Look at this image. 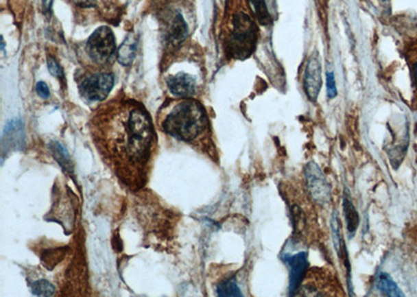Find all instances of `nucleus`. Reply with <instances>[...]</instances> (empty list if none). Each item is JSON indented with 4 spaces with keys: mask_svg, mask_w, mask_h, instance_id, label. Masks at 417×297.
Instances as JSON below:
<instances>
[{
    "mask_svg": "<svg viewBox=\"0 0 417 297\" xmlns=\"http://www.w3.org/2000/svg\"><path fill=\"white\" fill-rule=\"evenodd\" d=\"M92 141L102 162L130 191L150 180L158 134L148 112L135 100L104 104L90 122Z\"/></svg>",
    "mask_w": 417,
    "mask_h": 297,
    "instance_id": "obj_1",
    "label": "nucleus"
},
{
    "mask_svg": "<svg viewBox=\"0 0 417 297\" xmlns=\"http://www.w3.org/2000/svg\"><path fill=\"white\" fill-rule=\"evenodd\" d=\"M160 128L165 134L194 148L204 150L211 143L208 114L202 104L191 97L180 98L162 109Z\"/></svg>",
    "mask_w": 417,
    "mask_h": 297,
    "instance_id": "obj_2",
    "label": "nucleus"
},
{
    "mask_svg": "<svg viewBox=\"0 0 417 297\" xmlns=\"http://www.w3.org/2000/svg\"><path fill=\"white\" fill-rule=\"evenodd\" d=\"M226 25V49L234 59L246 60L258 43V26L248 0H234Z\"/></svg>",
    "mask_w": 417,
    "mask_h": 297,
    "instance_id": "obj_3",
    "label": "nucleus"
},
{
    "mask_svg": "<svg viewBox=\"0 0 417 297\" xmlns=\"http://www.w3.org/2000/svg\"><path fill=\"white\" fill-rule=\"evenodd\" d=\"M88 56L98 66H106L113 60L116 52L115 38L108 26L96 29L87 42Z\"/></svg>",
    "mask_w": 417,
    "mask_h": 297,
    "instance_id": "obj_4",
    "label": "nucleus"
},
{
    "mask_svg": "<svg viewBox=\"0 0 417 297\" xmlns=\"http://www.w3.org/2000/svg\"><path fill=\"white\" fill-rule=\"evenodd\" d=\"M113 86V74L104 71L85 74L78 84L82 95L89 102H102L106 99Z\"/></svg>",
    "mask_w": 417,
    "mask_h": 297,
    "instance_id": "obj_5",
    "label": "nucleus"
},
{
    "mask_svg": "<svg viewBox=\"0 0 417 297\" xmlns=\"http://www.w3.org/2000/svg\"><path fill=\"white\" fill-rule=\"evenodd\" d=\"M307 186L311 198L318 204H324L330 202L331 187L318 164L311 162L305 169Z\"/></svg>",
    "mask_w": 417,
    "mask_h": 297,
    "instance_id": "obj_6",
    "label": "nucleus"
},
{
    "mask_svg": "<svg viewBox=\"0 0 417 297\" xmlns=\"http://www.w3.org/2000/svg\"><path fill=\"white\" fill-rule=\"evenodd\" d=\"M322 63L318 52H314L309 58L305 70L304 88L307 96L311 102H316L322 89Z\"/></svg>",
    "mask_w": 417,
    "mask_h": 297,
    "instance_id": "obj_7",
    "label": "nucleus"
},
{
    "mask_svg": "<svg viewBox=\"0 0 417 297\" xmlns=\"http://www.w3.org/2000/svg\"><path fill=\"white\" fill-rule=\"evenodd\" d=\"M285 262L289 266V292L290 295H296L298 292L305 276L308 270V254L306 252H298L294 256H285Z\"/></svg>",
    "mask_w": 417,
    "mask_h": 297,
    "instance_id": "obj_8",
    "label": "nucleus"
},
{
    "mask_svg": "<svg viewBox=\"0 0 417 297\" xmlns=\"http://www.w3.org/2000/svg\"><path fill=\"white\" fill-rule=\"evenodd\" d=\"M167 87L174 95L180 98H189L195 93L196 80L190 74L180 72L167 78Z\"/></svg>",
    "mask_w": 417,
    "mask_h": 297,
    "instance_id": "obj_9",
    "label": "nucleus"
},
{
    "mask_svg": "<svg viewBox=\"0 0 417 297\" xmlns=\"http://www.w3.org/2000/svg\"><path fill=\"white\" fill-rule=\"evenodd\" d=\"M187 36L188 26L180 14L176 12L169 18H167L166 38H167L168 43L172 47L176 48L182 45Z\"/></svg>",
    "mask_w": 417,
    "mask_h": 297,
    "instance_id": "obj_10",
    "label": "nucleus"
},
{
    "mask_svg": "<svg viewBox=\"0 0 417 297\" xmlns=\"http://www.w3.org/2000/svg\"><path fill=\"white\" fill-rule=\"evenodd\" d=\"M137 37L135 34H128L124 39L123 43L117 50V59L121 65H130L134 61L137 49Z\"/></svg>",
    "mask_w": 417,
    "mask_h": 297,
    "instance_id": "obj_11",
    "label": "nucleus"
},
{
    "mask_svg": "<svg viewBox=\"0 0 417 297\" xmlns=\"http://www.w3.org/2000/svg\"><path fill=\"white\" fill-rule=\"evenodd\" d=\"M248 3L250 5L252 15L256 18L257 21L259 22L260 25H272V16H270V11H268L265 0H248Z\"/></svg>",
    "mask_w": 417,
    "mask_h": 297,
    "instance_id": "obj_12",
    "label": "nucleus"
},
{
    "mask_svg": "<svg viewBox=\"0 0 417 297\" xmlns=\"http://www.w3.org/2000/svg\"><path fill=\"white\" fill-rule=\"evenodd\" d=\"M344 216H346V228L350 234H354L359 226V214L355 208L354 204L348 196H346L344 200Z\"/></svg>",
    "mask_w": 417,
    "mask_h": 297,
    "instance_id": "obj_13",
    "label": "nucleus"
},
{
    "mask_svg": "<svg viewBox=\"0 0 417 297\" xmlns=\"http://www.w3.org/2000/svg\"><path fill=\"white\" fill-rule=\"evenodd\" d=\"M377 287L383 294L387 295V296H403L404 295L388 274H382L379 276Z\"/></svg>",
    "mask_w": 417,
    "mask_h": 297,
    "instance_id": "obj_14",
    "label": "nucleus"
},
{
    "mask_svg": "<svg viewBox=\"0 0 417 297\" xmlns=\"http://www.w3.org/2000/svg\"><path fill=\"white\" fill-rule=\"evenodd\" d=\"M50 150H51L52 154L55 156L56 160H58V162L64 168H67V170H72L73 167H72L71 160L68 156L67 150L59 142H53V143L50 144Z\"/></svg>",
    "mask_w": 417,
    "mask_h": 297,
    "instance_id": "obj_15",
    "label": "nucleus"
},
{
    "mask_svg": "<svg viewBox=\"0 0 417 297\" xmlns=\"http://www.w3.org/2000/svg\"><path fill=\"white\" fill-rule=\"evenodd\" d=\"M217 294L219 296H242L241 290L234 278L220 283L217 287Z\"/></svg>",
    "mask_w": 417,
    "mask_h": 297,
    "instance_id": "obj_16",
    "label": "nucleus"
},
{
    "mask_svg": "<svg viewBox=\"0 0 417 297\" xmlns=\"http://www.w3.org/2000/svg\"><path fill=\"white\" fill-rule=\"evenodd\" d=\"M34 294L42 295V296H50L55 293V287L52 286L49 282L45 280H40L38 282L34 283L33 288Z\"/></svg>",
    "mask_w": 417,
    "mask_h": 297,
    "instance_id": "obj_17",
    "label": "nucleus"
},
{
    "mask_svg": "<svg viewBox=\"0 0 417 297\" xmlns=\"http://www.w3.org/2000/svg\"><path fill=\"white\" fill-rule=\"evenodd\" d=\"M47 65L48 70H49V72L52 75L56 76V78H64L63 69H62L61 66H60V64L58 63V61L55 58H48Z\"/></svg>",
    "mask_w": 417,
    "mask_h": 297,
    "instance_id": "obj_18",
    "label": "nucleus"
},
{
    "mask_svg": "<svg viewBox=\"0 0 417 297\" xmlns=\"http://www.w3.org/2000/svg\"><path fill=\"white\" fill-rule=\"evenodd\" d=\"M326 89H328V96L330 99L336 97L337 88L336 83H335L334 73H333V72H329V73L326 74Z\"/></svg>",
    "mask_w": 417,
    "mask_h": 297,
    "instance_id": "obj_19",
    "label": "nucleus"
},
{
    "mask_svg": "<svg viewBox=\"0 0 417 297\" xmlns=\"http://www.w3.org/2000/svg\"><path fill=\"white\" fill-rule=\"evenodd\" d=\"M36 91H37L38 95L43 98V99L49 97V89H48L47 85L44 82H39L37 84Z\"/></svg>",
    "mask_w": 417,
    "mask_h": 297,
    "instance_id": "obj_20",
    "label": "nucleus"
},
{
    "mask_svg": "<svg viewBox=\"0 0 417 297\" xmlns=\"http://www.w3.org/2000/svg\"><path fill=\"white\" fill-rule=\"evenodd\" d=\"M411 75H412L413 82L417 86V51H414V58L411 59Z\"/></svg>",
    "mask_w": 417,
    "mask_h": 297,
    "instance_id": "obj_21",
    "label": "nucleus"
},
{
    "mask_svg": "<svg viewBox=\"0 0 417 297\" xmlns=\"http://www.w3.org/2000/svg\"><path fill=\"white\" fill-rule=\"evenodd\" d=\"M71 1L81 7H91L96 3V0H71Z\"/></svg>",
    "mask_w": 417,
    "mask_h": 297,
    "instance_id": "obj_22",
    "label": "nucleus"
},
{
    "mask_svg": "<svg viewBox=\"0 0 417 297\" xmlns=\"http://www.w3.org/2000/svg\"><path fill=\"white\" fill-rule=\"evenodd\" d=\"M51 3L52 0H43L44 8H45L46 10H49Z\"/></svg>",
    "mask_w": 417,
    "mask_h": 297,
    "instance_id": "obj_23",
    "label": "nucleus"
},
{
    "mask_svg": "<svg viewBox=\"0 0 417 297\" xmlns=\"http://www.w3.org/2000/svg\"><path fill=\"white\" fill-rule=\"evenodd\" d=\"M383 1H385V0H383Z\"/></svg>",
    "mask_w": 417,
    "mask_h": 297,
    "instance_id": "obj_24",
    "label": "nucleus"
}]
</instances>
